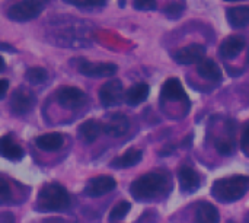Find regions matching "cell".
<instances>
[{
    "mask_svg": "<svg viewBox=\"0 0 249 223\" xmlns=\"http://www.w3.org/2000/svg\"><path fill=\"white\" fill-rule=\"evenodd\" d=\"M169 177L165 172H147L139 177L130 187L131 196L139 202H150L156 196L165 193Z\"/></svg>",
    "mask_w": 249,
    "mask_h": 223,
    "instance_id": "1",
    "label": "cell"
},
{
    "mask_svg": "<svg viewBox=\"0 0 249 223\" xmlns=\"http://www.w3.org/2000/svg\"><path fill=\"white\" fill-rule=\"evenodd\" d=\"M249 191V177L232 175L217 180L212 187V196L222 203H233L241 200Z\"/></svg>",
    "mask_w": 249,
    "mask_h": 223,
    "instance_id": "2",
    "label": "cell"
},
{
    "mask_svg": "<svg viewBox=\"0 0 249 223\" xmlns=\"http://www.w3.org/2000/svg\"><path fill=\"white\" fill-rule=\"evenodd\" d=\"M70 204L67 190L55 183L45 184L38 193L36 209L39 212H63Z\"/></svg>",
    "mask_w": 249,
    "mask_h": 223,
    "instance_id": "3",
    "label": "cell"
},
{
    "mask_svg": "<svg viewBox=\"0 0 249 223\" xmlns=\"http://www.w3.org/2000/svg\"><path fill=\"white\" fill-rule=\"evenodd\" d=\"M42 12V3L39 0H20L7 9V18L15 22L31 20Z\"/></svg>",
    "mask_w": 249,
    "mask_h": 223,
    "instance_id": "4",
    "label": "cell"
},
{
    "mask_svg": "<svg viewBox=\"0 0 249 223\" xmlns=\"http://www.w3.org/2000/svg\"><path fill=\"white\" fill-rule=\"evenodd\" d=\"M57 102L67 110H77L88 101L86 93L76 86H61L55 91Z\"/></svg>",
    "mask_w": 249,
    "mask_h": 223,
    "instance_id": "5",
    "label": "cell"
},
{
    "mask_svg": "<svg viewBox=\"0 0 249 223\" xmlns=\"http://www.w3.org/2000/svg\"><path fill=\"white\" fill-rule=\"evenodd\" d=\"M125 96L123 83L118 79H111L105 82L99 89V101L104 107H114L121 102V99Z\"/></svg>",
    "mask_w": 249,
    "mask_h": 223,
    "instance_id": "6",
    "label": "cell"
},
{
    "mask_svg": "<svg viewBox=\"0 0 249 223\" xmlns=\"http://www.w3.org/2000/svg\"><path fill=\"white\" fill-rule=\"evenodd\" d=\"M34 102H35V96L32 95L31 91L25 88H18L12 93L9 108L15 115H23L31 111V108L34 107Z\"/></svg>",
    "mask_w": 249,
    "mask_h": 223,
    "instance_id": "7",
    "label": "cell"
},
{
    "mask_svg": "<svg viewBox=\"0 0 249 223\" xmlns=\"http://www.w3.org/2000/svg\"><path fill=\"white\" fill-rule=\"evenodd\" d=\"M77 70L88 77H112L118 67L114 63H92V61H80Z\"/></svg>",
    "mask_w": 249,
    "mask_h": 223,
    "instance_id": "8",
    "label": "cell"
},
{
    "mask_svg": "<svg viewBox=\"0 0 249 223\" xmlns=\"http://www.w3.org/2000/svg\"><path fill=\"white\" fill-rule=\"evenodd\" d=\"M174 58L179 64H198L206 58V48L201 44H191L179 48L174 54Z\"/></svg>",
    "mask_w": 249,
    "mask_h": 223,
    "instance_id": "9",
    "label": "cell"
},
{
    "mask_svg": "<svg viewBox=\"0 0 249 223\" xmlns=\"http://www.w3.org/2000/svg\"><path fill=\"white\" fill-rule=\"evenodd\" d=\"M117 187V181L109 177V175H99V177H95L92 178L86 188H85V194L88 197H101L112 190H115Z\"/></svg>",
    "mask_w": 249,
    "mask_h": 223,
    "instance_id": "10",
    "label": "cell"
},
{
    "mask_svg": "<svg viewBox=\"0 0 249 223\" xmlns=\"http://www.w3.org/2000/svg\"><path fill=\"white\" fill-rule=\"evenodd\" d=\"M130 129V120L123 112H115L109 117V120L104 124V133L112 137L124 136Z\"/></svg>",
    "mask_w": 249,
    "mask_h": 223,
    "instance_id": "11",
    "label": "cell"
},
{
    "mask_svg": "<svg viewBox=\"0 0 249 223\" xmlns=\"http://www.w3.org/2000/svg\"><path fill=\"white\" fill-rule=\"evenodd\" d=\"M178 180L182 193H194L200 187V177L191 167H181L178 171Z\"/></svg>",
    "mask_w": 249,
    "mask_h": 223,
    "instance_id": "12",
    "label": "cell"
},
{
    "mask_svg": "<svg viewBox=\"0 0 249 223\" xmlns=\"http://www.w3.org/2000/svg\"><path fill=\"white\" fill-rule=\"evenodd\" d=\"M217 209L209 202H200L194 212V223H219Z\"/></svg>",
    "mask_w": 249,
    "mask_h": 223,
    "instance_id": "13",
    "label": "cell"
},
{
    "mask_svg": "<svg viewBox=\"0 0 249 223\" xmlns=\"http://www.w3.org/2000/svg\"><path fill=\"white\" fill-rule=\"evenodd\" d=\"M245 48V39L239 35H232L228 37L219 48V54L223 58H233L236 57L242 50Z\"/></svg>",
    "mask_w": 249,
    "mask_h": 223,
    "instance_id": "14",
    "label": "cell"
},
{
    "mask_svg": "<svg viewBox=\"0 0 249 223\" xmlns=\"http://www.w3.org/2000/svg\"><path fill=\"white\" fill-rule=\"evenodd\" d=\"M160 93L165 99H175V101H187L188 102V96L184 91V86L179 82V79H177V77L168 79L163 83Z\"/></svg>",
    "mask_w": 249,
    "mask_h": 223,
    "instance_id": "15",
    "label": "cell"
},
{
    "mask_svg": "<svg viewBox=\"0 0 249 223\" xmlns=\"http://www.w3.org/2000/svg\"><path fill=\"white\" fill-rule=\"evenodd\" d=\"M77 133L85 143H93L96 142L99 134L104 133V124H101L98 120H86L80 124Z\"/></svg>",
    "mask_w": 249,
    "mask_h": 223,
    "instance_id": "16",
    "label": "cell"
},
{
    "mask_svg": "<svg viewBox=\"0 0 249 223\" xmlns=\"http://www.w3.org/2000/svg\"><path fill=\"white\" fill-rule=\"evenodd\" d=\"M0 153L9 161H20L23 158V149L10 137L3 136L0 140Z\"/></svg>",
    "mask_w": 249,
    "mask_h": 223,
    "instance_id": "17",
    "label": "cell"
},
{
    "mask_svg": "<svg viewBox=\"0 0 249 223\" xmlns=\"http://www.w3.org/2000/svg\"><path fill=\"white\" fill-rule=\"evenodd\" d=\"M229 25L233 28H244L249 25V6H236L226 10Z\"/></svg>",
    "mask_w": 249,
    "mask_h": 223,
    "instance_id": "18",
    "label": "cell"
},
{
    "mask_svg": "<svg viewBox=\"0 0 249 223\" xmlns=\"http://www.w3.org/2000/svg\"><path fill=\"white\" fill-rule=\"evenodd\" d=\"M63 145H64V137L60 133H48L36 139V146L45 152H55L61 149Z\"/></svg>",
    "mask_w": 249,
    "mask_h": 223,
    "instance_id": "19",
    "label": "cell"
},
{
    "mask_svg": "<svg viewBox=\"0 0 249 223\" xmlns=\"http://www.w3.org/2000/svg\"><path fill=\"white\" fill-rule=\"evenodd\" d=\"M143 158V153L142 150L139 149H130L127 150L125 153H123L121 156L115 158L112 162H111V167L112 168H117V169H123V168H131L134 165H137Z\"/></svg>",
    "mask_w": 249,
    "mask_h": 223,
    "instance_id": "20",
    "label": "cell"
},
{
    "mask_svg": "<svg viewBox=\"0 0 249 223\" xmlns=\"http://www.w3.org/2000/svg\"><path fill=\"white\" fill-rule=\"evenodd\" d=\"M149 96V85L146 83H136L133 85L128 91H125V102L131 107H136L139 104H142L143 101H146V98Z\"/></svg>",
    "mask_w": 249,
    "mask_h": 223,
    "instance_id": "21",
    "label": "cell"
},
{
    "mask_svg": "<svg viewBox=\"0 0 249 223\" xmlns=\"http://www.w3.org/2000/svg\"><path fill=\"white\" fill-rule=\"evenodd\" d=\"M197 72L204 79H210V80H216V82L222 79V70H220V67L216 64V61H213L210 58H204L201 63H198Z\"/></svg>",
    "mask_w": 249,
    "mask_h": 223,
    "instance_id": "22",
    "label": "cell"
},
{
    "mask_svg": "<svg viewBox=\"0 0 249 223\" xmlns=\"http://www.w3.org/2000/svg\"><path fill=\"white\" fill-rule=\"evenodd\" d=\"M25 76H26V79H28L31 83L39 85V83H42V82L47 80L48 73H47V70L42 69V67H31V69L26 70Z\"/></svg>",
    "mask_w": 249,
    "mask_h": 223,
    "instance_id": "23",
    "label": "cell"
},
{
    "mask_svg": "<svg viewBox=\"0 0 249 223\" xmlns=\"http://www.w3.org/2000/svg\"><path fill=\"white\" fill-rule=\"evenodd\" d=\"M130 203L128 202H120L118 204H115L109 213V221H120L123 218H125V215L130 212Z\"/></svg>",
    "mask_w": 249,
    "mask_h": 223,
    "instance_id": "24",
    "label": "cell"
},
{
    "mask_svg": "<svg viewBox=\"0 0 249 223\" xmlns=\"http://www.w3.org/2000/svg\"><path fill=\"white\" fill-rule=\"evenodd\" d=\"M64 1L76 7H102L107 4V0H64Z\"/></svg>",
    "mask_w": 249,
    "mask_h": 223,
    "instance_id": "25",
    "label": "cell"
},
{
    "mask_svg": "<svg viewBox=\"0 0 249 223\" xmlns=\"http://www.w3.org/2000/svg\"><path fill=\"white\" fill-rule=\"evenodd\" d=\"M182 12H184V6L179 4V3H175V1L166 4L165 9H163V13H165L169 19H178V18L182 15Z\"/></svg>",
    "mask_w": 249,
    "mask_h": 223,
    "instance_id": "26",
    "label": "cell"
},
{
    "mask_svg": "<svg viewBox=\"0 0 249 223\" xmlns=\"http://www.w3.org/2000/svg\"><path fill=\"white\" fill-rule=\"evenodd\" d=\"M216 149H217V152H219L220 155H223V156H229V155H232V153H233L235 146H233L232 140H220V142H217V143H216Z\"/></svg>",
    "mask_w": 249,
    "mask_h": 223,
    "instance_id": "27",
    "label": "cell"
},
{
    "mask_svg": "<svg viewBox=\"0 0 249 223\" xmlns=\"http://www.w3.org/2000/svg\"><path fill=\"white\" fill-rule=\"evenodd\" d=\"M133 6L137 10H153L156 9V0H133Z\"/></svg>",
    "mask_w": 249,
    "mask_h": 223,
    "instance_id": "28",
    "label": "cell"
},
{
    "mask_svg": "<svg viewBox=\"0 0 249 223\" xmlns=\"http://www.w3.org/2000/svg\"><path fill=\"white\" fill-rule=\"evenodd\" d=\"M241 146H242V150L249 153V121L245 124L244 127V131H242V140H241Z\"/></svg>",
    "mask_w": 249,
    "mask_h": 223,
    "instance_id": "29",
    "label": "cell"
},
{
    "mask_svg": "<svg viewBox=\"0 0 249 223\" xmlns=\"http://www.w3.org/2000/svg\"><path fill=\"white\" fill-rule=\"evenodd\" d=\"M0 187H1V193H0V196H1V203H6L7 199H9V196H10V193H9V186H7V183H6L4 180H1Z\"/></svg>",
    "mask_w": 249,
    "mask_h": 223,
    "instance_id": "30",
    "label": "cell"
},
{
    "mask_svg": "<svg viewBox=\"0 0 249 223\" xmlns=\"http://www.w3.org/2000/svg\"><path fill=\"white\" fill-rule=\"evenodd\" d=\"M7 86H9V82H7L6 79H1V80H0V98H1V99L6 96Z\"/></svg>",
    "mask_w": 249,
    "mask_h": 223,
    "instance_id": "31",
    "label": "cell"
},
{
    "mask_svg": "<svg viewBox=\"0 0 249 223\" xmlns=\"http://www.w3.org/2000/svg\"><path fill=\"white\" fill-rule=\"evenodd\" d=\"M0 70H1V72L4 70V58H3V57H0Z\"/></svg>",
    "mask_w": 249,
    "mask_h": 223,
    "instance_id": "32",
    "label": "cell"
},
{
    "mask_svg": "<svg viewBox=\"0 0 249 223\" xmlns=\"http://www.w3.org/2000/svg\"><path fill=\"white\" fill-rule=\"evenodd\" d=\"M244 223H249V213L247 215V218H245V222H244Z\"/></svg>",
    "mask_w": 249,
    "mask_h": 223,
    "instance_id": "33",
    "label": "cell"
},
{
    "mask_svg": "<svg viewBox=\"0 0 249 223\" xmlns=\"http://www.w3.org/2000/svg\"><path fill=\"white\" fill-rule=\"evenodd\" d=\"M226 1H236V0H226Z\"/></svg>",
    "mask_w": 249,
    "mask_h": 223,
    "instance_id": "34",
    "label": "cell"
},
{
    "mask_svg": "<svg viewBox=\"0 0 249 223\" xmlns=\"http://www.w3.org/2000/svg\"><path fill=\"white\" fill-rule=\"evenodd\" d=\"M228 223H233V222H228Z\"/></svg>",
    "mask_w": 249,
    "mask_h": 223,
    "instance_id": "35",
    "label": "cell"
}]
</instances>
